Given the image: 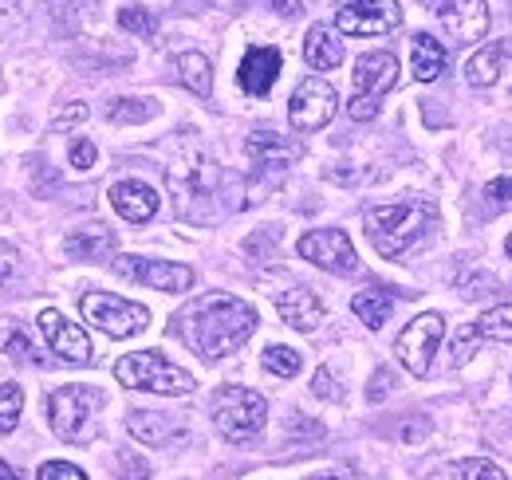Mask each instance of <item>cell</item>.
Wrapping results in <instances>:
<instances>
[{"label": "cell", "instance_id": "6da1fadb", "mask_svg": "<svg viewBox=\"0 0 512 480\" xmlns=\"http://www.w3.org/2000/svg\"><path fill=\"white\" fill-rule=\"evenodd\" d=\"M256 331V307L237 296H201L178 315V335L201 359L217 362L241 351Z\"/></svg>", "mask_w": 512, "mask_h": 480}, {"label": "cell", "instance_id": "7a4b0ae2", "mask_svg": "<svg viewBox=\"0 0 512 480\" xmlns=\"http://www.w3.org/2000/svg\"><path fill=\"white\" fill-rule=\"evenodd\" d=\"M434 217H438L434 201L406 197V201H394V205H371L363 213V225H367V240L375 244V252L394 260L434 225Z\"/></svg>", "mask_w": 512, "mask_h": 480}, {"label": "cell", "instance_id": "3957f363", "mask_svg": "<svg viewBox=\"0 0 512 480\" xmlns=\"http://www.w3.org/2000/svg\"><path fill=\"white\" fill-rule=\"evenodd\" d=\"M115 378L127 390H146V394H170V398H186L197 390V378L190 370L174 366L162 351H134L115 362Z\"/></svg>", "mask_w": 512, "mask_h": 480}, {"label": "cell", "instance_id": "277c9868", "mask_svg": "<svg viewBox=\"0 0 512 480\" xmlns=\"http://www.w3.org/2000/svg\"><path fill=\"white\" fill-rule=\"evenodd\" d=\"M103 406H107V398L95 386H60L48 394V425L60 441L83 445L95 437V429H99L95 418Z\"/></svg>", "mask_w": 512, "mask_h": 480}, {"label": "cell", "instance_id": "5b68a950", "mask_svg": "<svg viewBox=\"0 0 512 480\" xmlns=\"http://www.w3.org/2000/svg\"><path fill=\"white\" fill-rule=\"evenodd\" d=\"M264 418H268V402L256 394V390H245V386H225L217 390L213 398V425L225 441L233 445H245L253 441L256 433L264 429Z\"/></svg>", "mask_w": 512, "mask_h": 480}, {"label": "cell", "instance_id": "8992f818", "mask_svg": "<svg viewBox=\"0 0 512 480\" xmlns=\"http://www.w3.org/2000/svg\"><path fill=\"white\" fill-rule=\"evenodd\" d=\"M351 79H355V95L347 103V115L355 122L375 119L379 115V99L398 83V60L390 52H367V56L355 60Z\"/></svg>", "mask_w": 512, "mask_h": 480}, {"label": "cell", "instance_id": "52a82bcc", "mask_svg": "<svg viewBox=\"0 0 512 480\" xmlns=\"http://www.w3.org/2000/svg\"><path fill=\"white\" fill-rule=\"evenodd\" d=\"M79 311L91 327H99L107 339H130V335H142L150 327V311L142 303L123 300L115 292H87L79 300Z\"/></svg>", "mask_w": 512, "mask_h": 480}, {"label": "cell", "instance_id": "ba28073f", "mask_svg": "<svg viewBox=\"0 0 512 480\" xmlns=\"http://www.w3.org/2000/svg\"><path fill=\"white\" fill-rule=\"evenodd\" d=\"M442 335H446V319H442L438 311H426V315L410 319V323L402 327L398 343H394L398 362H402L414 378H426V374H430V366H434V355H438Z\"/></svg>", "mask_w": 512, "mask_h": 480}, {"label": "cell", "instance_id": "9c48e42d", "mask_svg": "<svg viewBox=\"0 0 512 480\" xmlns=\"http://www.w3.org/2000/svg\"><path fill=\"white\" fill-rule=\"evenodd\" d=\"M402 24L398 0H335V28L343 36H386Z\"/></svg>", "mask_w": 512, "mask_h": 480}, {"label": "cell", "instance_id": "30bf717a", "mask_svg": "<svg viewBox=\"0 0 512 480\" xmlns=\"http://www.w3.org/2000/svg\"><path fill=\"white\" fill-rule=\"evenodd\" d=\"M111 268L123 276V280H134L142 288H154V292H166V296H178V292H190L193 288V268L186 264H174V260H146V256H115Z\"/></svg>", "mask_w": 512, "mask_h": 480}, {"label": "cell", "instance_id": "8fae6325", "mask_svg": "<svg viewBox=\"0 0 512 480\" xmlns=\"http://www.w3.org/2000/svg\"><path fill=\"white\" fill-rule=\"evenodd\" d=\"M335 111H339V95H335V87H331L327 79H320V75L304 79V83L292 91V99H288V119H292V126H296L300 134L323 130L327 122L335 119Z\"/></svg>", "mask_w": 512, "mask_h": 480}, {"label": "cell", "instance_id": "7c38bea8", "mask_svg": "<svg viewBox=\"0 0 512 480\" xmlns=\"http://www.w3.org/2000/svg\"><path fill=\"white\" fill-rule=\"evenodd\" d=\"M296 252H300L308 264L323 268V272L351 276V272L359 268L355 244H351V237H347L343 229H312V233H304V237H300Z\"/></svg>", "mask_w": 512, "mask_h": 480}, {"label": "cell", "instance_id": "4fadbf2b", "mask_svg": "<svg viewBox=\"0 0 512 480\" xmlns=\"http://www.w3.org/2000/svg\"><path fill=\"white\" fill-rule=\"evenodd\" d=\"M36 327H40L44 343L52 347V355H60L64 362L87 366V362L95 359L87 331H83L79 323H71L64 311H56V307H44V311H40V319H36Z\"/></svg>", "mask_w": 512, "mask_h": 480}, {"label": "cell", "instance_id": "5bb4252c", "mask_svg": "<svg viewBox=\"0 0 512 480\" xmlns=\"http://www.w3.org/2000/svg\"><path fill=\"white\" fill-rule=\"evenodd\" d=\"M245 154L253 158V166L260 174L280 178V174H288L300 162L304 150H300V142H292V138H284L276 130H253L249 142H245Z\"/></svg>", "mask_w": 512, "mask_h": 480}, {"label": "cell", "instance_id": "9a60e30c", "mask_svg": "<svg viewBox=\"0 0 512 480\" xmlns=\"http://www.w3.org/2000/svg\"><path fill=\"white\" fill-rule=\"evenodd\" d=\"M438 20H442L449 40H457L461 48L485 40V32H489V8H485V0H442L438 4Z\"/></svg>", "mask_w": 512, "mask_h": 480}, {"label": "cell", "instance_id": "2e32d148", "mask_svg": "<svg viewBox=\"0 0 512 480\" xmlns=\"http://www.w3.org/2000/svg\"><path fill=\"white\" fill-rule=\"evenodd\" d=\"M209 178H213V166H209L205 150L190 142V150L170 166V185H174V193H178V209H182L190 197H209Z\"/></svg>", "mask_w": 512, "mask_h": 480}, {"label": "cell", "instance_id": "e0dca14e", "mask_svg": "<svg viewBox=\"0 0 512 480\" xmlns=\"http://www.w3.org/2000/svg\"><path fill=\"white\" fill-rule=\"evenodd\" d=\"M280 52L276 48H249L245 52V60H241V71H237V79H241V87H245V95H253V99H264L268 91H272V83L280 79Z\"/></svg>", "mask_w": 512, "mask_h": 480}, {"label": "cell", "instance_id": "ac0fdd59", "mask_svg": "<svg viewBox=\"0 0 512 480\" xmlns=\"http://www.w3.org/2000/svg\"><path fill=\"white\" fill-rule=\"evenodd\" d=\"M111 205L115 213L130 221V225H146L154 213H158V193L146 185V181H115L111 185Z\"/></svg>", "mask_w": 512, "mask_h": 480}, {"label": "cell", "instance_id": "d6986e66", "mask_svg": "<svg viewBox=\"0 0 512 480\" xmlns=\"http://www.w3.org/2000/svg\"><path fill=\"white\" fill-rule=\"evenodd\" d=\"M276 311L292 331H316L323 323V300L312 288H288L276 296Z\"/></svg>", "mask_w": 512, "mask_h": 480}, {"label": "cell", "instance_id": "ffe728a7", "mask_svg": "<svg viewBox=\"0 0 512 480\" xmlns=\"http://www.w3.org/2000/svg\"><path fill=\"white\" fill-rule=\"evenodd\" d=\"M127 429L142 441V445H170L186 433L182 418H170V414H158V410H134L127 418Z\"/></svg>", "mask_w": 512, "mask_h": 480}, {"label": "cell", "instance_id": "44dd1931", "mask_svg": "<svg viewBox=\"0 0 512 480\" xmlns=\"http://www.w3.org/2000/svg\"><path fill=\"white\" fill-rule=\"evenodd\" d=\"M115 248H119V240L107 225H83V229L67 233L64 240V252L71 260H107V256H115Z\"/></svg>", "mask_w": 512, "mask_h": 480}, {"label": "cell", "instance_id": "7402d4cb", "mask_svg": "<svg viewBox=\"0 0 512 480\" xmlns=\"http://www.w3.org/2000/svg\"><path fill=\"white\" fill-rule=\"evenodd\" d=\"M304 60L312 71H331L343 63V40L327 28V24H312L308 28V40H304Z\"/></svg>", "mask_w": 512, "mask_h": 480}, {"label": "cell", "instance_id": "603a6c76", "mask_svg": "<svg viewBox=\"0 0 512 480\" xmlns=\"http://www.w3.org/2000/svg\"><path fill=\"white\" fill-rule=\"evenodd\" d=\"M410 71H414V79L418 83H434L442 71H446V63H449V56H446V48L430 36V32H418L414 36V44H410Z\"/></svg>", "mask_w": 512, "mask_h": 480}, {"label": "cell", "instance_id": "cb8c5ba5", "mask_svg": "<svg viewBox=\"0 0 512 480\" xmlns=\"http://www.w3.org/2000/svg\"><path fill=\"white\" fill-rule=\"evenodd\" d=\"M505 56H509V44H485L481 52H473L465 60V79L473 87H493L501 79V67H505Z\"/></svg>", "mask_w": 512, "mask_h": 480}, {"label": "cell", "instance_id": "d4e9b609", "mask_svg": "<svg viewBox=\"0 0 512 480\" xmlns=\"http://www.w3.org/2000/svg\"><path fill=\"white\" fill-rule=\"evenodd\" d=\"M390 292L386 288H363V292H355V300H351V311L359 315V323H367L371 331H379L386 319H390Z\"/></svg>", "mask_w": 512, "mask_h": 480}, {"label": "cell", "instance_id": "484cf974", "mask_svg": "<svg viewBox=\"0 0 512 480\" xmlns=\"http://www.w3.org/2000/svg\"><path fill=\"white\" fill-rule=\"evenodd\" d=\"M178 75H182V83L190 87L193 95H209L213 91V63L205 60L201 52H186V56H178Z\"/></svg>", "mask_w": 512, "mask_h": 480}, {"label": "cell", "instance_id": "4316f807", "mask_svg": "<svg viewBox=\"0 0 512 480\" xmlns=\"http://www.w3.org/2000/svg\"><path fill=\"white\" fill-rule=\"evenodd\" d=\"M477 339H497V343H512V303H497L489 307L477 323H473Z\"/></svg>", "mask_w": 512, "mask_h": 480}, {"label": "cell", "instance_id": "83f0119b", "mask_svg": "<svg viewBox=\"0 0 512 480\" xmlns=\"http://www.w3.org/2000/svg\"><path fill=\"white\" fill-rule=\"evenodd\" d=\"M158 115V103L154 99H115L107 107V119L111 122H146Z\"/></svg>", "mask_w": 512, "mask_h": 480}, {"label": "cell", "instance_id": "f1b7e54d", "mask_svg": "<svg viewBox=\"0 0 512 480\" xmlns=\"http://www.w3.org/2000/svg\"><path fill=\"white\" fill-rule=\"evenodd\" d=\"M300 366H304V359H300V351H292V347H280V343H276V347L264 351V370L276 374V378H296Z\"/></svg>", "mask_w": 512, "mask_h": 480}, {"label": "cell", "instance_id": "f546056e", "mask_svg": "<svg viewBox=\"0 0 512 480\" xmlns=\"http://www.w3.org/2000/svg\"><path fill=\"white\" fill-rule=\"evenodd\" d=\"M119 24L127 28L130 36H142V40H150V36L158 32V16H154L150 8H142V4H127V8H119Z\"/></svg>", "mask_w": 512, "mask_h": 480}, {"label": "cell", "instance_id": "4dcf8cb0", "mask_svg": "<svg viewBox=\"0 0 512 480\" xmlns=\"http://www.w3.org/2000/svg\"><path fill=\"white\" fill-rule=\"evenodd\" d=\"M20 410H24V390L16 382H4L0 386V433H12L16 429Z\"/></svg>", "mask_w": 512, "mask_h": 480}, {"label": "cell", "instance_id": "1f68e13d", "mask_svg": "<svg viewBox=\"0 0 512 480\" xmlns=\"http://www.w3.org/2000/svg\"><path fill=\"white\" fill-rule=\"evenodd\" d=\"M453 480H509L493 461L485 457H469V461H457L453 465Z\"/></svg>", "mask_w": 512, "mask_h": 480}, {"label": "cell", "instance_id": "d6a6232c", "mask_svg": "<svg viewBox=\"0 0 512 480\" xmlns=\"http://www.w3.org/2000/svg\"><path fill=\"white\" fill-rule=\"evenodd\" d=\"M36 480H87V473L75 469V465H67V461H44L36 469Z\"/></svg>", "mask_w": 512, "mask_h": 480}, {"label": "cell", "instance_id": "836d02e7", "mask_svg": "<svg viewBox=\"0 0 512 480\" xmlns=\"http://www.w3.org/2000/svg\"><path fill=\"white\" fill-rule=\"evenodd\" d=\"M312 394H316V398H327V402H339V398H343V386L335 382V374H331L327 366H320L316 378H312Z\"/></svg>", "mask_w": 512, "mask_h": 480}, {"label": "cell", "instance_id": "e575fe53", "mask_svg": "<svg viewBox=\"0 0 512 480\" xmlns=\"http://www.w3.org/2000/svg\"><path fill=\"white\" fill-rule=\"evenodd\" d=\"M67 158H71V166H75V170H91V166H95V158H99V150H95V142L79 138V142H71Z\"/></svg>", "mask_w": 512, "mask_h": 480}, {"label": "cell", "instance_id": "d590c367", "mask_svg": "<svg viewBox=\"0 0 512 480\" xmlns=\"http://www.w3.org/2000/svg\"><path fill=\"white\" fill-rule=\"evenodd\" d=\"M91 111H87V103H67L64 111L52 119V130H67V126H79V122L87 119Z\"/></svg>", "mask_w": 512, "mask_h": 480}, {"label": "cell", "instance_id": "8d00e7d4", "mask_svg": "<svg viewBox=\"0 0 512 480\" xmlns=\"http://www.w3.org/2000/svg\"><path fill=\"white\" fill-rule=\"evenodd\" d=\"M473 347H477V331L473 327H465L457 339H453V366H461V362H469L473 355Z\"/></svg>", "mask_w": 512, "mask_h": 480}, {"label": "cell", "instance_id": "74e56055", "mask_svg": "<svg viewBox=\"0 0 512 480\" xmlns=\"http://www.w3.org/2000/svg\"><path fill=\"white\" fill-rule=\"evenodd\" d=\"M4 351H8V355H12V359H20V362H40V355H36V351H32V347H28V343H24V335H12V339H8V347H4Z\"/></svg>", "mask_w": 512, "mask_h": 480}, {"label": "cell", "instance_id": "f35d334b", "mask_svg": "<svg viewBox=\"0 0 512 480\" xmlns=\"http://www.w3.org/2000/svg\"><path fill=\"white\" fill-rule=\"evenodd\" d=\"M485 197H489V201H497V205H501V201H512V178L489 181V185H485Z\"/></svg>", "mask_w": 512, "mask_h": 480}, {"label": "cell", "instance_id": "ab89813d", "mask_svg": "<svg viewBox=\"0 0 512 480\" xmlns=\"http://www.w3.org/2000/svg\"><path fill=\"white\" fill-rule=\"evenodd\" d=\"M12 268H16V248L8 240H0V284L12 276Z\"/></svg>", "mask_w": 512, "mask_h": 480}, {"label": "cell", "instance_id": "60d3db41", "mask_svg": "<svg viewBox=\"0 0 512 480\" xmlns=\"http://www.w3.org/2000/svg\"><path fill=\"white\" fill-rule=\"evenodd\" d=\"M304 4H308V0H272V8H276L280 16H300Z\"/></svg>", "mask_w": 512, "mask_h": 480}, {"label": "cell", "instance_id": "b9f144b4", "mask_svg": "<svg viewBox=\"0 0 512 480\" xmlns=\"http://www.w3.org/2000/svg\"><path fill=\"white\" fill-rule=\"evenodd\" d=\"M312 480H351L347 473H320V477H312Z\"/></svg>", "mask_w": 512, "mask_h": 480}, {"label": "cell", "instance_id": "7bdbcfd3", "mask_svg": "<svg viewBox=\"0 0 512 480\" xmlns=\"http://www.w3.org/2000/svg\"><path fill=\"white\" fill-rule=\"evenodd\" d=\"M0 480H20V477H16V473H12V469H8L4 461H0Z\"/></svg>", "mask_w": 512, "mask_h": 480}, {"label": "cell", "instance_id": "ee69618b", "mask_svg": "<svg viewBox=\"0 0 512 480\" xmlns=\"http://www.w3.org/2000/svg\"><path fill=\"white\" fill-rule=\"evenodd\" d=\"M16 4H20V0H0V16H4V12H12Z\"/></svg>", "mask_w": 512, "mask_h": 480}, {"label": "cell", "instance_id": "f6af8a7d", "mask_svg": "<svg viewBox=\"0 0 512 480\" xmlns=\"http://www.w3.org/2000/svg\"><path fill=\"white\" fill-rule=\"evenodd\" d=\"M505 252H509V260H512V233H509V240H505Z\"/></svg>", "mask_w": 512, "mask_h": 480}]
</instances>
